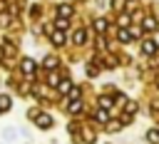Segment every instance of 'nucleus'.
<instances>
[{
    "mask_svg": "<svg viewBox=\"0 0 159 144\" xmlns=\"http://www.w3.org/2000/svg\"><path fill=\"white\" fill-rule=\"evenodd\" d=\"M154 42H157V45H159V35H157V37H154Z\"/></svg>",
    "mask_w": 159,
    "mask_h": 144,
    "instance_id": "b1692460",
    "label": "nucleus"
},
{
    "mask_svg": "<svg viewBox=\"0 0 159 144\" xmlns=\"http://www.w3.org/2000/svg\"><path fill=\"white\" fill-rule=\"evenodd\" d=\"M55 65H57L55 57H47V60H45V67H55Z\"/></svg>",
    "mask_w": 159,
    "mask_h": 144,
    "instance_id": "a211bd4d",
    "label": "nucleus"
},
{
    "mask_svg": "<svg viewBox=\"0 0 159 144\" xmlns=\"http://www.w3.org/2000/svg\"><path fill=\"white\" fill-rule=\"evenodd\" d=\"M50 84H60V79H57V74H55V72L50 74Z\"/></svg>",
    "mask_w": 159,
    "mask_h": 144,
    "instance_id": "412c9836",
    "label": "nucleus"
},
{
    "mask_svg": "<svg viewBox=\"0 0 159 144\" xmlns=\"http://www.w3.org/2000/svg\"><path fill=\"white\" fill-rule=\"evenodd\" d=\"M142 50H144V55H152V52H154V50H157V42H149V40H147V42H144V47H142Z\"/></svg>",
    "mask_w": 159,
    "mask_h": 144,
    "instance_id": "0eeeda50",
    "label": "nucleus"
},
{
    "mask_svg": "<svg viewBox=\"0 0 159 144\" xmlns=\"http://www.w3.org/2000/svg\"><path fill=\"white\" fill-rule=\"evenodd\" d=\"M127 112H129V114H132V112H137V104H134V102H129V104H127Z\"/></svg>",
    "mask_w": 159,
    "mask_h": 144,
    "instance_id": "4be33fe9",
    "label": "nucleus"
},
{
    "mask_svg": "<svg viewBox=\"0 0 159 144\" xmlns=\"http://www.w3.org/2000/svg\"><path fill=\"white\" fill-rule=\"evenodd\" d=\"M114 7L117 10H124V0H114Z\"/></svg>",
    "mask_w": 159,
    "mask_h": 144,
    "instance_id": "5701e85b",
    "label": "nucleus"
},
{
    "mask_svg": "<svg viewBox=\"0 0 159 144\" xmlns=\"http://www.w3.org/2000/svg\"><path fill=\"white\" fill-rule=\"evenodd\" d=\"M50 40H52L55 47H60V45L65 42V30H60V27H57V30H50Z\"/></svg>",
    "mask_w": 159,
    "mask_h": 144,
    "instance_id": "f03ea898",
    "label": "nucleus"
},
{
    "mask_svg": "<svg viewBox=\"0 0 159 144\" xmlns=\"http://www.w3.org/2000/svg\"><path fill=\"white\" fill-rule=\"evenodd\" d=\"M107 129H109V132H117V129H119V122H109V127H107Z\"/></svg>",
    "mask_w": 159,
    "mask_h": 144,
    "instance_id": "aec40b11",
    "label": "nucleus"
},
{
    "mask_svg": "<svg viewBox=\"0 0 159 144\" xmlns=\"http://www.w3.org/2000/svg\"><path fill=\"white\" fill-rule=\"evenodd\" d=\"M35 122H37V127H40V129H50V127H52L50 114H42V112H37V114H35Z\"/></svg>",
    "mask_w": 159,
    "mask_h": 144,
    "instance_id": "f257e3e1",
    "label": "nucleus"
},
{
    "mask_svg": "<svg viewBox=\"0 0 159 144\" xmlns=\"http://www.w3.org/2000/svg\"><path fill=\"white\" fill-rule=\"evenodd\" d=\"M72 42H75V45H82V42H84V30H77V32L72 35Z\"/></svg>",
    "mask_w": 159,
    "mask_h": 144,
    "instance_id": "39448f33",
    "label": "nucleus"
},
{
    "mask_svg": "<svg viewBox=\"0 0 159 144\" xmlns=\"http://www.w3.org/2000/svg\"><path fill=\"white\" fill-rule=\"evenodd\" d=\"M57 27H60V30H67V17H62V20L57 17Z\"/></svg>",
    "mask_w": 159,
    "mask_h": 144,
    "instance_id": "f3484780",
    "label": "nucleus"
},
{
    "mask_svg": "<svg viewBox=\"0 0 159 144\" xmlns=\"http://www.w3.org/2000/svg\"><path fill=\"white\" fill-rule=\"evenodd\" d=\"M147 139H149L152 144H157V142H159V129H149V134H147Z\"/></svg>",
    "mask_w": 159,
    "mask_h": 144,
    "instance_id": "6e6552de",
    "label": "nucleus"
},
{
    "mask_svg": "<svg viewBox=\"0 0 159 144\" xmlns=\"http://www.w3.org/2000/svg\"><path fill=\"white\" fill-rule=\"evenodd\" d=\"M94 27H97V32H104V30H107V20H104V17H99V20L94 22Z\"/></svg>",
    "mask_w": 159,
    "mask_h": 144,
    "instance_id": "1a4fd4ad",
    "label": "nucleus"
},
{
    "mask_svg": "<svg viewBox=\"0 0 159 144\" xmlns=\"http://www.w3.org/2000/svg\"><path fill=\"white\" fill-rule=\"evenodd\" d=\"M99 104H102V107H104V109H107V107H109V104H112V99H109V97H102V99H99Z\"/></svg>",
    "mask_w": 159,
    "mask_h": 144,
    "instance_id": "6ab92c4d",
    "label": "nucleus"
},
{
    "mask_svg": "<svg viewBox=\"0 0 159 144\" xmlns=\"http://www.w3.org/2000/svg\"><path fill=\"white\" fill-rule=\"evenodd\" d=\"M57 89H60V94H67V92H70V89H72V84H70V82H67V79H65V82H62V84H60V87H57Z\"/></svg>",
    "mask_w": 159,
    "mask_h": 144,
    "instance_id": "ddd939ff",
    "label": "nucleus"
},
{
    "mask_svg": "<svg viewBox=\"0 0 159 144\" xmlns=\"http://www.w3.org/2000/svg\"><path fill=\"white\" fill-rule=\"evenodd\" d=\"M94 119H97V122H107V112H104V107L94 112Z\"/></svg>",
    "mask_w": 159,
    "mask_h": 144,
    "instance_id": "9b49d317",
    "label": "nucleus"
},
{
    "mask_svg": "<svg viewBox=\"0 0 159 144\" xmlns=\"http://www.w3.org/2000/svg\"><path fill=\"white\" fill-rule=\"evenodd\" d=\"M5 109H10V97H0V112H5Z\"/></svg>",
    "mask_w": 159,
    "mask_h": 144,
    "instance_id": "f8f14e48",
    "label": "nucleus"
},
{
    "mask_svg": "<svg viewBox=\"0 0 159 144\" xmlns=\"http://www.w3.org/2000/svg\"><path fill=\"white\" fill-rule=\"evenodd\" d=\"M57 15L70 17V15H72V5H60V7H57Z\"/></svg>",
    "mask_w": 159,
    "mask_h": 144,
    "instance_id": "20e7f679",
    "label": "nucleus"
},
{
    "mask_svg": "<svg viewBox=\"0 0 159 144\" xmlns=\"http://www.w3.org/2000/svg\"><path fill=\"white\" fill-rule=\"evenodd\" d=\"M119 40H122V42H129V40H132V32L122 27V30H119Z\"/></svg>",
    "mask_w": 159,
    "mask_h": 144,
    "instance_id": "9d476101",
    "label": "nucleus"
},
{
    "mask_svg": "<svg viewBox=\"0 0 159 144\" xmlns=\"http://www.w3.org/2000/svg\"><path fill=\"white\" fill-rule=\"evenodd\" d=\"M0 60H2V50H0Z\"/></svg>",
    "mask_w": 159,
    "mask_h": 144,
    "instance_id": "393cba45",
    "label": "nucleus"
},
{
    "mask_svg": "<svg viewBox=\"0 0 159 144\" xmlns=\"http://www.w3.org/2000/svg\"><path fill=\"white\" fill-rule=\"evenodd\" d=\"M67 97H70V99H80V89H77V87H72V89L67 92Z\"/></svg>",
    "mask_w": 159,
    "mask_h": 144,
    "instance_id": "2eb2a0df",
    "label": "nucleus"
},
{
    "mask_svg": "<svg viewBox=\"0 0 159 144\" xmlns=\"http://www.w3.org/2000/svg\"><path fill=\"white\" fill-rule=\"evenodd\" d=\"M80 112H82V102L72 99V104H70V114H80Z\"/></svg>",
    "mask_w": 159,
    "mask_h": 144,
    "instance_id": "423d86ee",
    "label": "nucleus"
},
{
    "mask_svg": "<svg viewBox=\"0 0 159 144\" xmlns=\"http://www.w3.org/2000/svg\"><path fill=\"white\" fill-rule=\"evenodd\" d=\"M144 27H149V30H154V27H157V22H154V17H147V20H144Z\"/></svg>",
    "mask_w": 159,
    "mask_h": 144,
    "instance_id": "dca6fc26",
    "label": "nucleus"
},
{
    "mask_svg": "<svg viewBox=\"0 0 159 144\" xmlns=\"http://www.w3.org/2000/svg\"><path fill=\"white\" fill-rule=\"evenodd\" d=\"M82 137H84V142H94V132H92L89 127H87V129L82 132Z\"/></svg>",
    "mask_w": 159,
    "mask_h": 144,
    "instance_id": "4468645a",
    "label": "nucleus"
},
{
    "mask_svg": "<svg viewBox=\"0 0 159 144\" xmlns=\"http://www.w3.org/2000/svg\"><path fill=\"white\" fill-rule=\"evenodd\" d=\"M32 70H35V62H32L30 57H25V60H22V72H25V74H30Z\"/></svg>",
    "mask_w": 159,
    "mask_h": 144,
    "instance_id": "7ed1b4c3",
    "label": "nucleus"
}]
</instances>
